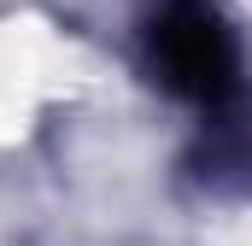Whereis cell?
I'll return each instance as SVG.
<instances>
[{
  "label": "cell",
  "instance_id": "1",
  "mask_svg": "<svg viewBox=\"0 0 252 246\" xmlns=\"http://www.w3.org/2000/svg\"><path fill=\"white\" fill-rule=\"evenodd\" d=\"M164 59L170 70L193 82V88H211L223 70H229V41H223V30L205 18V12H182V18H170V30H164Z\"/></svg>",
  "mask_w": 252,
  "mask_h": 246
}]
</instances>
